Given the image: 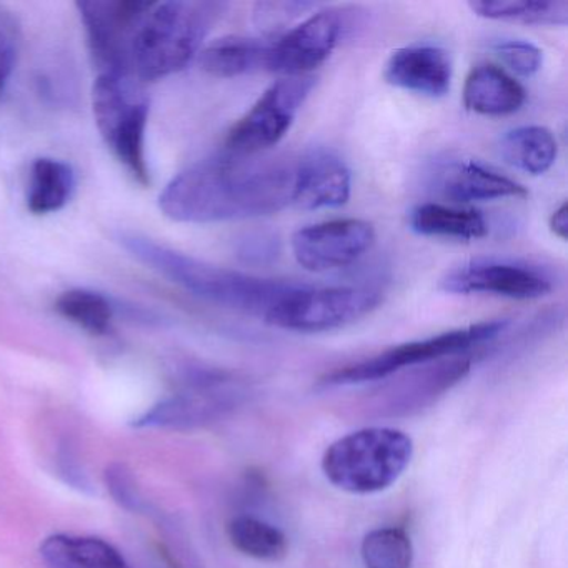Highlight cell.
I'll use <instances>...</instances> for the list:
<instances>
[{
	"label": "cell",
	"mask_w": 568,
	"mask_h": 568,
	"mask_svg": "<svg viewBox=\"0 0 568 568\" xmlns=\"http://www.w3.org/2000/svg\"><path fill=\"white\" fill-rule=\"evenodd\" d=\"M297 161L227 154L204 159L175 175L159 197L165 217L215 224L277 214L292 205Z\"/></svg>",
	"instance_id": "obj_1"
},
{
	"label": "cell",
	"mask_w": 568,
	"mask_h": 568,
	"mask_svg": "<svg viewBox=\"0 0 568 568\" xmlns=\"http://www.w3.org/2000/svg\"><path fill=\"white\" fill-rule=\"evenodd\" d=\"M118 242L131 257L172 284L209 304L265 317L295 282L262 278L234 268L219 267L159 244L145 235L121 232Z\"/></svg>",
	"instance_id": "obj_2"
},
{
	"label": "cell",
	"mask_w": 568,
	"mask_h": 568,
	"mask_svg": "<svg viewBox=\"0 0 568 568\" xmlns=\"http://www.w3.org/2000/svg\"><path fill=\"white\" fill-rule=\"evenodd\" d=\"M222 11L215 2H152L132 45V75L159 81L187 68Z\"/></svg>",
	"instance_id": "obj_3"
},
{
	"label": "cell",
	"mask_w": 568,
	"mask_h": 568,
	"mask_svg": "<svg viewBox=\"0 0 568 568\" xmlns=\"http://www.w3.org/2000/svg\"><path fill=\"white\" fill-rule=\"evenodd\" d=\"M414 442L405 432L371 427L338 438L325 450L322 470L348 494H377L394 485L410 465Z\"/></svg>",
	"instance_id": "obj_4"
},
{
	"label": "cell",
	"mask_w": 568,
	"mask_h": 568,
	"mask_svg": "<svg viewBox=\"0 0 568 568\" xmlns=\"http://www.w3.org/2000/svg\"><path fill=\"white\" fill-rule=\"evenodd\" d=\"M95 125L105 145L141 185L151 184L145 131L149 99L134 75L99 74L92 88Z\"/></svg>",
	"instance_id": "obj_5"
},
{
	"label": "cell",
	"mask_w": 568,
	"mask_h": 568,
	"mask_svg": "<svg viewBox=\"0 0 568 568\" xmlns=\"http://www.w3.org/2000/svg\"><path fill=\"white\" fill-rule=\"evenodd\" d=\"M508 324L510 322L505 318L480 322V324L444 332L424 341L407 342V344L387 348L367 361L331 372L322 378L321 384L325 387H344V385L384 381L405 368L430 364L442 358L457 357L470 348L494 341L508 327Z\"/></svg>",
	"instance_id": "obj_6"
},
{
	"label": "cell",
	"mask_w": 568,
	"mask_h": 568,
	"mask_svg": "<svg viewBox=\"0 0 568 568\" xmlns=\"http://www.w3.org/2000/svg\"><path fill=\"white\" fill-rule=\"evenodd\" d=\"M381 302V292L372 287L297 284L265 314L264 321L282 331L321 334L354 324L371 314Z\"/></svg>",
	"instance_id": "obj_7"
},
{
	"label": "cell",
	"mask_w": 568,
	"mask_h": 568,
	"mask_svg": "<svg viewBox=\"0 0 568 568\" xmlns=\"http://www.w3.org/2000/svg\"><path fill=\"white\" fill-rule=\"evenodd\" d=\"M247 388L224 372L195 371L181 390L152 405L132 425L138 428L191 430L221 420L244 404Z\"/></svg>",
	"instance_id": "obj_8"
},
{
	"label": "cell",
	"mask_w": 568,
	"mask_h": 568,
	"mask_svg": "<svg viewBox=\"0 0 568 568\" xmlns=\"http://www.w3.org/2000/svg\"><path fill=\"white\" fill-rule=\"evenodd\" d=\"M312 75L284 78L274 82L251 111L229 131L225 148L232 154L257 155L277 145L314 91Z\"/></svg>",
	"instance_id": "obj_9"
},
{
	"label": "cell",
	"mask_w": 568,
	"mask_h": 568,
	"mask_svg": "<svg viewBox=\"0 0 568 568\" xmlns=\"http://www.w3.org/2000/svg\"><path fill=\"white\" fill-rule=\"evenodd\" d=\"M151 6L152 2L139 0H89L75 4L99 74L132 75V45Z\"/></svg>",
	"instance_id": "obj_10"
},
{
	"label": "cell",
	"mask_w": 568,
	"mask_h": 568,
	"mask_svg": "<svg viewBox=\"0 0 568 568\" xmlns=\"http://www.w3.org/2000/svg\"><path fill=\"white\" fill-rule=\"evenodd\" d=\"M438 288L445 294L534 301L550 294L554 284L544 271L524 262L474 258L447 271Z\"/></svg>",
	"instance_id": "obj_11"
},
{
	"label": "cell",
	"mask_w": 568,
	"mask_h": 568,
	"mask_svg": "<svg viewBox=\"0 0 568 568\" xmlns=\"http://www.w3.org/2000/svg\"><path fill=\"white\" fill-rule=\"evenodd\" d=\"M375 244V229L362 219H337L298 229L292 235V254L308 272L347 267Z\"/></svg>",
	"instance_id": "obj_12"
},
{
	"label": "cell",
	"mask_w": 568,
	"mask_h": 568,
	"mask_svg": "<svg viewBox=\"0 0 568 568\" xmlns=\"http://www.w3.org/2000/svg\"><path fill=\"white\" fill-rule=\"evenodd\" d=\"M342 29L344 24L335 11H317L308 16L281 41L271 44L265 69L285 78L308 75L331 58Z\"/></svg>",
	"instance_id": "obj_13"
},
{
	"label": "cell",
	"mask_w": 568,
	"mask_h": 568,
	"mask_svg": "<svg viewBox=\"0 0 568 568\" xmlns=\"http://www.w3.org/2000/svg\"><path fill=\"white\" fill-rule=\"evenodd\" d=\"M454 64L444 48L414 44L392 52L384 69L387 84L424 98H445L450 91Z\"/></svg>",
	"instance_id": "obj_14"
},
{
	"label": "cell",
	"mask_w": 568,
	"mask_h": 568,
	"mask_svg": "<svg viewBox=\"0 0 568 568\" xmlns=\"http://www.w3.org/2000/svg\"><path fill=\"white\" fill-rule=\"evenodd\" d=\"M432 187L455 204L524 199L528 195L527 189L514 179L470 159H455L438 164L432 175Z\"/></svg>",
	"instance_id": "obj_15"
},
{
	"label": "cell",
	"mask_w": 568,
	"mask_h": 568,
	"mask_svg": "<svg viewBox=\"0 0 568 568\" xmlns=\"http://www.w3.org/2000/svg\"><path fill=\"white\" fill-rule=\"evenodd\" d=\"M351 171L337 155L317 151L298 159L292 201L295 207L302 211L342 207L351 199Z\"/></svg>",
	"instance_id": "obj_16"
},
{
	"label": "cell",
	"mask_w": 568,
	"mask_h": 568,
	"mask_svg": "<svg viewBox=\"0 0 568 568\" xmlns=\"http://www.w3.org/2000/svg\"><path fill=\"white\" fill-rule=\"evenodd\" d=\"M470 367V358L464 355L450 357L448 361L442 358L435 362V365L425 364L422 371L412 372L388 385L387 390L382 395L387 407L382 410H388L392 415L420 410L425 405L432 404L442 394L450 390L462 378L467 377Z\"/></svg>",
	"instance_id": "obj_17"
},
{
	"label": "cell",
	"mask_w": 568,
	"mask_h": 568,
	"mask_svg": "<svg viewBox=\"0 0 568 568\" xmlns=\"http://www.w3.org/2000/svg\"><path fill=\"white\" fill-rule=\"evenodd\" d=\"M525 101L524 85L498 65H475L465 79L464 105L475 114L488 118L515 114Z\"/></svg>",
	"instance_id": "obj_18"
},
{
	"label": "cell",
	"mask_w": 568,
	"mask_h": 568,
	"mask_svg": "<svg viewBox=\"0 0 568 568\" xmlns=\"http://www.w3.org/2000/svg\"><path fill=\"white\" fill-rule=\"evenodd\" d=\"M49 568H131L124 555L99 537L54 534L41 544Z\"/></svg>",
	"instance_id": "obj_19"
},
{
	"label": "cell",
	"mask_w": 568,
	"mask_h": 568,
	"mask_svg": "<svg viewBox=\"0 0 568 568\" xmlns=\"http://www.w3.org/2000/svg\"><path fill=\"white\" fill-rule=\"evenodd\" d=\"M408 227L424 237L455 241H477L488 234L487 221L480 212L437 202H427L412 209Z\"/></svg>",
	"instance_id": "obj_20"
},
{
	"label": "cell",
	"mask_w": 568,
	"mask_h": 568,
	"mask_svg": "<svg viewBox=\"0 0 568 568\" xmlns=\"http://www.w3.org/2000/svg\"><path fill=\"white\" fill-rule=\"evenodd\" d=\"M271 44L261 39L229 36L201 52L202 71L215 79H234L261 71L267 65Z\"/></svg>",
	"instance_id": "obj_21"
},
{
	"label": "cell",
	"mask_w": 568,
	"mask_h": 568,
	"mask_svg": "<svg viewBox=\"0 0 568 568\" xmlns=\"http://www.w3.org/2000/svg\"><path fill=\"white\" fill-rule=\"evenodd\" d=\"M78 179L74 169L59 159H36L31 165L28 187V209L34 215L62 211L71 202Z\"/></svg>",
	"instance_id": "obj_22"
},
{
	"label": "cell",
	"mask_w": 568,
	"mask_h": 568,
	"mask_svg": "<svg viewBox=\"0 0 568 568\" xmlns=\"http://www.w3.org/2000/svg\"><path fill=\"white\" fill-rule=\"evenodd\" d=\"M500 154L511 168L530 175H544L557 161L554 134L541 125H524L500 139Z\"/></svg>",
	"instance_id": "obj_23"
},
{
	"label": "cell",
	"mask_w": 568,
	"mask_h": 568,
	"mask_svg": "<svg viewBox=\"0 0 568 568\" xmlns=\"http://www.w3.org/2000/svg\"><path fill=\"white\" fill-rule=\"evenodd\" d=\"M468 9L478 18L525 26H567V0H471Z\"/></svg>",
	"instance_id": "obj_24"
},
{
	"label": "cell",
	"mask_w": 568,
	"mask_h": 568,
	"mask_svg": "<svg viewBox=\"0 0 568 568\" xmlns=\"http://www.w3.org/2000/svg\"><path fill=\"white\" fill-rule=\"evenodd\" d=\"M227 535L235 550L255 560L278 561L288 551L284 531L261 518L248 515L232 518L227 525Z\"/></svg>",
	"instance_id": "obj_25"
},
{
	"label": "cell",
	"mask_w": 568,
	"mask_h": 568,
	"mask_svg": "<svg viewBox=\"0 0 568 568\" xmlns=\"http://www.w3.org/2000/svg\"><path fill=\"white\" fill-rule=\"evenodd\" d=\"M55 312L65 321L92 335L111 332L115 307L101 292L91 288H71L62 292L54 304Z\"/></svg>",
	"instance_id": "obj_26"
},
{
	"label": "cell",
	"mask_w": 568,
	"mask_h": 568,
	"mask_svg": "<svg viewBox=\"0 0 568 568\" xmlns=\"http://www.w3.org/2000/svg\"><path fill=\"white\" fill-rule=\"evenodd\" d=\"M361 554L365 568H410L414 564V545L402 528L368 531L362 540Z\"/></svg>",
	"instance_id": "obj_27"
},
{
	"label": "cell",
	"mask_w": 568,
	"mask_h": 568,
	"mask_svg": "<svg viewBox=\"0 0 568 568\" xmlns=\"http://www.w3.org/2000/svg\"><path fill=\"white\" fill-rule=\"evenodd\" d=\"M497 58L521 78H531L544 65V52L527 41H501L494 45Z\"/></svg>",
	"instance_id": "obj_28"
},
{
	"label": "cell",
	"mask_w": 568,
	"mask_h": 568,
	"mask_svg": "<svg viewBox=\"0 0 568 568\" xmlns=\"http://www.w3.org/2000/svg\"><path fill=\"white\" fill-rule=\"evenodd\" d=\"M21 49V26L11 11L0 6V95L4 92Z\"/></svg>",
	"instance_id": "obj_29"
},
{
	"label": "cell",
	"mask_w": 568,
	"mask_h": 568,
	"mask_svg": "<svg viewBox=\"0 0 568 568\" xmlns=\"http://www.w3.org/2000/svg\"><path fill=\"white\" fill-rule=\"evenodd\" d=\"M312 9H315V4H307V2H264L255 6V24L261 31L274 34L284 29L285 24H291L292 19Z\"/></svg>",
	"instance_id": "obj_30"
},
{
	"label": "cell",
	"mask_w": 568,
	"mask_h": 568,
	"mask_svg": "<svg viewBox=\"0 0 568 568\" xmlns=\"http://www.w3.org/2000/svg\"><path fill=\"white\" fill-rule=\"evenodd\" d=\"M105 484L112 498L125 510L141 511L142 498L131 470L125 465L112 464L105 470Z\"/></svg>",
	"instance_id": "obj_31"
},
{
	"label": "cell",
	"mask_w": 568,
	"mask_h": 568,
	"mask_svg": "<svg viewBox=\"0 0 568 568\" xmlns=\"http://www.w3.org/2000/svg\"><path fill=\"white\" fill-rule=\"evenodd\" d=\"M237 255L245 264H268L277 258L278 239L268 232L245 235L239 242Z\"/></svg>",
	"instance_id": "obj_32"
},
{
	"label": "cell",
	"mask_w": 568,
	"mask_h": 568,
	"mask_svg": "<svg viewBox=\"0 0 568 568\" xmlns=\"http://www.w3.org/2000/svg\"><path fill=\"white\" fill-rule=\"evenodd\" d=\"M550 231L555 237L560 241H567L568 237V207L567 202L560 205L550 217Z\"/></svg>",
	"instance_id": "obj_33"
},
{
	"label": "cell",
	"mask_w": 568,
	"mask_h": 568,
	"mask_svg": "<svg viewBox=\"0 0 568 568\" xmlns=\"http://www.w3.org/2000/svg\"><path fill=\"white\" fill-rule=\"evenodd\" d=\"M159 554H161L162 560L165 561L169 568H182L181 564H179L178 558L172 555V551H169L164 545H159Z\"/></svg>",
	"instance_id": "obj_34"
}]
</instances>
